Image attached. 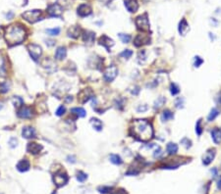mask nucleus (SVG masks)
I'll list each match as a JSON object with an SVG mask.
<instances>
[{
    "label": "nucleus",
    "mask_w": 221,
    "mask_h": 194,
    "mask_svg": "<svg viewBox=\"0 0 221 194\" xmlns=\"http://www.w3.org/2000/svg\"><path fill=\"white\" fill-rule=\"evenodd\" d=\"M130 132L136 139L147 142L153 136V129L151 125L147 120H136L134 121Z\"/></svg>",
    "instance_id": "f257e3e1"
},
{
    "label": "nucleus",
    "mask_w": 221,
    "mask_h": 194,
    "mask_svg": "<svg viewBox=\"0 0 221 194\" xmlns=\"http://www.w3.org/2000/svg\"><path fill=\"white\" fill-rule=\"evenodd\" d=\"M27 32L20 25H11L5 29L4 38L9 46L20 44L26 39Z\"/></svg>",
    "instance_id": "f03ea898"
},
{
    "label": "nucleus",
    "mask_w": 221,
    "mask_h": 194,
    "mask_svg": "<svg viewBox=\"0 0 221 194\" xmlns=\"http://www.w3.org/2000/svg\"><path fill=\"white\" fill-rule=\"evenodd\" d=\"M135 24L137 26V29L139 31L143 32H149V21L148 18L147 14L141 15V16H138L135 20Z\"/></svg>",
    "instance_id": "7ed1b4c3"
},
{
    "label": "nucleus",
    "mask_w": 221,
    "mask_h": 194,
    "mask_svg": "<svg viewBox=\"0 0 221 194\" xmlns=\"http://www.w3.org/2000/svg\"><path fill=\"white\" fill-rule=\"evenodd\" d=\"M22 17L27 22L31 24H35L36 22H37L39 20H40V17H42V11L40 10H30L25 12Z\"/></svg>",
    "instance_id": "20e7f679"
},
{
    "label": "nucleus",
    "mask_w": 221,
    "mask_h": 194,
    "mask_svg": "<svg viewBox=\"0 0 221 194\" xmlns=\"http://www.w3.org/2000/svg\"><path fill=\"white\" fill-rule=\"evenodd\" d=\"M117 74H118V69L116 68V66L110 65L104 70L103 77L107 83H111V81H113L115 80V77H117Z\"/></svg>",
    "instance_id": "39448f33"
},
{
    "label": "nucleus",
    "mask_w": 221,
    "mask_h": 194,
    "mask_svg": "<svg viewBox=\"0 0 221 194\" xmlns=\"http://www.w3.org/2000/svg\"><path fill=\"white\" fill-rule=\"evenodd\" d=\"M69 180V177L67 174L64 171H58L53 176V182L57 187H62L64 186Z\"/></svg>",
    "instance_id": "423d86ee"
},
{
    "label": "nucleus",
    "mask_w": 221,
    "mask_h": 194,
    "mask_svg": "<svg viewBox=\"0 0 221 194\" xmlns=\"http://www.w3.org/2000/svg\"><path fill=\"white\" fill-rule=\"evenodd\" d=\"M28 50H29L30 55L32 56V58L35 61L39 60V57L42 54V47H40L39 45H37V44H33H33H29V45H28Z\"/></svg>",
    "instance_id": "0eeeda50"
},
{
    "label": "nucleus",
    "mask_w": 221,
    "mask_h": 194,
    "mask_svg": "<svg viewBox=\"0 0 221 194\" xmlns=\"http://www.w3.org/2000/svg\"><path fill=\"white\" fill-rule=\"evenodd\" d=\"M92 90L91 88L83 89V90H81L78 94V101L82 104H84L86 102H88L89 100L92 98Z\"/></svg>",
    "instance_id": "6e6552de"
},
{
    "label": "nucleus",
    "mask_w": 221,
    "mask_h": 194,
    "mask_svg": "<svg viewBox=\"0 0 221 194\" xmlns=\"http://www.w3.org/2000/svg\"><path fill=\"white\" fill-rule=\"evenodd\" d=\"M149 43H151V37L145 35H139L134 40V45L136 47H141Z\"/></svg>",
    "instance_id": "1a4fd4ad"
},
{
    "label": "nucleus",
    "mask_w": 221,
    "mask_h": 194,
    "mask_svg": "<svg viewBox=\"0 0 221 194\" xmlns=\"http://www.w3.org/2000/svg\"><path fill=\"white\" fill-rule=\"evenodd\" d=\"M47 12L51 17H60L62 15V8L59 4H52L47 8Z\"/></svg>",
    "instance_id": "9d476101"
},
{
    "label": "nucleus",
    "mask_w": 221,
    "mask_h": 194,
    "mask_svg": "<svg viewBox=\"0 0 221 194\" xmlns=\"http://www.w3.org/2000/svg\"><path fill=\"white\" fill-rule=\"evenodd\" d=\"M18 116L21 119H30L33 117V110L31 107L23 106L18 111Z\"/></svg>",
    "instance_id": "9b49d317"
},
{
    "label": "nucleus",
    "mask_w": 221,
    "mask_h": 194,
    "mask_svg": "<svg viewBox=\"0 0 221 194\" xmlns=\"http://www.w3.org/2000/svg\"><path fill=\"white\" fill-rule=\"evenodd\" d=\"M92 12V7L89 4H82L78 7V15L81 17H87Z\"/></svg>",
    "instance_id": "f8f14e48"
},
{
    "label": "nucleus",
    "mask_w": 221,
    "mask_h": 194,
    "mask_svg": "<svg viewBox=\"0 0 221 194\" xmlns=\"http://www.w3.org/2000/svg\"><path fill=\"white\" fill-rule=\"evenodd\" d=\"M98 43L100 45L104 46L107 49V51H110V48L114 45V41L112 40L110 37H108L107 35H102L98 40Z\"/></svg>",
    "instance_id": "ddd939ff"
},
{
    "label": "nucleus",
    "mask_w": 221,
    "mask_h": 194,
    "mask_svg": "<svg viewBox=\"0 0 221 194\" xmlns=\"http://www.w3.org/2000/svg\"><path fill=\"white\" fill-rule=\"evenodd\" d=\"M22 135L27 139L33 138V137H36V129L32 126H25L22 130Z\"/></svg>",
    "instance_id": "4468645a"
},
{
    "label": "nucleus",
    "mask_w": 221,
    "mask_h": 194,
    "mask_svg": "<svg viewBox=\"0 0 221 194\" xmlns=\"http://www.w3.org/2000/svg\"><path fill=\"white\" fill-rule=\"evenodd\" d=\"M125 7L129 12L135 13L139 9V3L137 0H125Z\"/></svg>",
    "instance_id": "2eb2a0df"
},
{
    "label": "nucleus",
    "mask_w": 221,
    "mask_h": 194,
    "mask_svg": "<svg viewBox=\"0 0 221 194\" xmlns=\"http://www.w3.org/2000/svg\"><path fill=\"white\" fill-rule=\"evenodd\" d=\"M42 145L37 144L36 142L29 143L28 146H27V151L30 152V153H32V154H33V155L39 154V153L42 151Z\"/></svg>",
    "instance_id": "dca6fc26"
},
{
    "label": "nucleus",
    "mask_w": 221,
    "mask_h": 194,
    "mask_svg": "<svg viewBox=\"0 0 221 194\" xmlns=\"http://www.w3.org/2000/svg\"><path fill=\"white\" fill-rule=\"evenodd\" d=\"M189 31H190L189 24L187 23L186 19H182L181 22H180V24H179V32H180V35H186Z\"/></svg>",
    "instance_id": "f3484780"
},
{
    "label": "nucleus",
    "mask_w": 221,
    "mask_h": 194,
    "mask_svg": "<svg viewBox=\"0 0 221 194\" xmlns=\"http://www.w3.org/2000/svg\"><path fill=\"white\" fill-rule=\"evenodd\" d=\"M214 156H215V150L214 149H210V150H208L207 153H205L204 157V164L205 166L209 165L212 161L213 159H214Z\"/></svg>",
    "instance_id": "a211bd4d"
},
{
    "label": "nucleus",
    "mask_w": 221,
    "mask_h": 194,
    "mask_svg": "<svg viewBox=\"0 0 221 194\" xmlns=\"http://www.w3.org/2000/svg\"><path fill=\"white\" fill-rule=\"evenodd\" d=\"M95 39V33L92 32H83V40L86 43H92Z\"/></svg>",
    "instance_id": "6ab92c4d"
},
{
    "label": "nucleus",
    "mask_w": 221,
    "mask_h": 194,
    "mask_svg": "<svg viewBox=\"0 0 221 194\" xmlns=\"http://www.w3.org/2000/svg\"><path fill=\"white\" fill-rule=\"evenodd\" d=\"M81 35V29L78 26H73L68 29V36L72 38H78L79 35Z\"/></svg>",
    "instance_id": "aec40b11"
},
{
    "label": "nucleus",
    "mask_w": 221,
    "mask_h": 194,
    "mask_svg": "<svg viewBox=\"0 0 221 194\" xmlns=\"http://www.w3.org/2000/svg\"><path fill=\"white\" fill-rule=\"evenodd\" d=\"M17 169L20 171H27L30 169V162L27 159L21 160V161L17 164Z\"/></svg>",
    "instance_id": "412c9836"
},
{
    "label": "nucleus",
    "mask_w": 221,
    "mask_h": 194,
    "mask_svg": "<svg viewBox=\"0 0 221 194\" xmlns=\"http://www.w3.org/2000/svg\"><path fill=\"white\" fill-rule=\"evenodd\" d=\"M67 55V50L65 47H58L57 50L55 52V59H57V60H63Z\"/></svg>",
    "instance_id": "4be33fe9"
},
{
    "label": "nucleus",
    "mask_w": 221,
    "mask_h": 194,
    "mask_svg": "<svg viewBox=\"0 0 221 194\" xmlns=\"http://www.w3.org/2000/svg\"><path fill=\"white\" fill-rule=\"evenodd\" d=\"M212 139L215 144H219L221 142V130L219 129H214L211 132Z\"/></svg>",
    "instance_id": "5701e85b"
},
{
    "label": "nucleus",
    "mask_w": 221,
    "mask_h": 194,
    "mask_svg": "<svg viewBox=\"0 0 221 194\" xmlns=\"http://www.w3.org/2000/svg\"><path fill=\"white\" fill-rule=\"evenodd\" d=\"M166 150L169 155H175L176 153L178 152V145L175 143H172V142L168 143L166 146Z\"/></svg>",
    "instance_id": "b1692460"
},
{
    "label": "nucleus",
    "mask_w": 221,
    "mask_h": 194,
    "mask_svg": "<svg viewBox=\"0 0 221 194\" xmlns=\"http://www.w3.org/2000/svg\"><path fill=\"white\" fill-rule=\"evenodd\" d=\"M73 114H75L79 118H84L86 116V110L84 108H81V107H77V108H73L72 110H71Z\"/></svg>",
    "instance_id": "393cba45"
},
{
    "label": "nucleus",
    "mask_w": 221,
    "mask_h": 194,
    "mask_svg": "<svg viewBox=\"0 0 221 194\" xmlns=\"http://www.w3.org/2000/svg\"><path fill=\"white\" fill-rule=\"evenodd\" d=\"M91 124L96 130H98V132H99V130H101L102 123H101V121H100V120H98V119H96V118L91 119Z\"/></svg>",
    "instance_id": "a878e982"
},
{
    "label": "nucleus",
    "mask_w": 221,
    "mask_h": 194,
    "mask_svg": "<svg viewBox=\"0 0 221 194\" xmlns=\"http://www.w3.org/2000/svg\"><path fill=\"white\" fill-rule=\"evenodd\" d=\"M5 74H6L5 58L0 54V77H4Z\"/></svg>",
    "instance_id": "bb28decb"
},
{
    "label": "nucleus",
    "mask_w": 221,
    "mask_h": 194,
    "mask_svg": "<svg viewBox=\"0 0 221 194\" xmlns=\"http://www.w3.org/2000/svg\"><path fill=\"white\" fill-rule=\"evenodd\" d=\"M174 118V115L173 113L170 111V110H165L163 111V113L161 115V120L162 121H169V120H172V119Z\"/></svg>",
    "instance_id": "cd10ccee"
},
{
    "label": "nucleus",
    "mask_w": 221,
    "mask_h": 194,
    "mask_svg": "<svg viewBox=\"0 0 221 194\" xmlns=\"http://www.w3.org/2000/svg\"><path fill=\"white\" fill-rule=\"evenodd\" d=\"M109 159H110V162L113 163L114 165H121L123 163L121 157H120L119 155H116V154H112L109 156Z\"/></svg>",
    "instance_id": "c85d7f7f"
},
{
    "label": "nucleus",
    "mask_w": 221,
    "mask_h": 194,
    "mask_svg": "<svg viewBox=\"0 0 221 194\" xmlns=\"http://www.w3.org/2000/svg\"><path fill=\"white\" fill-rule=\"evenodd\" d=\"M166 102V99L164 98L163 96H160L156 99V101L154 102V109H159L160 107H162L164 105V103Z\"/></svg>",
    "instance_id": "c756f323"
},
{
    "label": "nucleus",
    "mask_w": 221,
    "mask_h": 194,
    "mask_svg": "<svg viewBox=\"0 0 221 194\" xmlns=\"http://www.w3.org/2000/svg\"><path fill=\"white\" fill-rule=\"evenodd\" d=\"M218 114H219V111L217 110L216 108H212L211 111H210V113H209L208 117H207L208 122H212L217 117V116H218Z\"/></svg>",
    "instance_id": "7c9ffc66"
},
{
    "label": "nucleus",
    "mask_w": 221,
    "mask_h": 194,
    "mask_svg": "<svg viewBox=\"0 0 221 194\" xmlns=\"http://www.w3.org/2000/svg\"><path fill=\"white\" fill-rule=\"evenodd\" d=\"M12 103H13V105L16 107V108H19V107H21L22 105H23L24 101H23V99H22L21 97L15 96L14 98L12 99Z\"/></svg>",
    "instance_id": "2f4dec72"
},
{
    "label": "nucleus",
    "mask_w": 221,
    "mask_h": 194,
    "mask_svg": "<svg viewBox=\"0 0 221 194\" xmlns=\"http://www.w3.org/2000/svg\"><path fill=\"white\" fill-rule=\"evenodd\" d=\"M9 88H10V83H8V81H5V83H2L0 84V91L2 93L8 92Z\"/></svg>",
    "instance_id": "473e14b6"
},
{
    "label": "nucleus",
    "mask_w": 221,
    "mask_h": 194,
    "mask_svg": "<svg viewBox=\"0 0 221 194\" xmlns=\"http://www.w3.org/2000/svg\"><path fill=\"white\" fill-rule=\"evenodd\" d=\"M170 92L172 95H176L180 92V88L176 83H171L170 84Z\"/></svg>",
    "instance_id": "72a5a7b5"
},
{
    "label": "nucleus",
    "mask_w": 221,
    "mask_h": 194,
    "mask_svg": "<svg viewBox=\"0 0 221 194\" xmlns=\"http://www.w3.org/2000/svg\"><path fill=\"white\" fill-rule=\"evenodd\" d=\"M132 55H133V51L130 50V49H126V50H124L123 52L120 53V56L123 57V58H125V59L131 58V57H132Z\"/></svg>",
    "instance_id": "f704fd0d"
},
{
    "label": "nucleus",
    "mask_w": 221,
    "mask_h": 194,
    "mask_svg": "<svg viewBox=\"0 0 221 194\" xmlns=\"http://www.w3.org/2000/svg\"><path fill=\"white\" fill-rule=\"evenodd\" d=\"M118 35L120 37V39L122 40L123 43H128V42H130L131 35H124V33H119Z\"/></svg>",
    "instance_id": "c9c22d12"
},
{
    "label": "nucleus",
    "mask_w": 221,
    "mask_h": 194,
    "mask_svg": "<svg viewBox=\"0 0 221 194\" xmlns=\"http://www.w3.org/2000/svg\"><path fill=\"white\" fill-rule=\"evenodd\" d=\"M87 177H88L87 174L83 173V171H79L78 174H77V180L80 182H84L86 180H87Z\"/></svg>",
    "instance_id": "e433bc0d"
},
{
    "label": "nucleus",
    "mask_w": 221,
    "mask_h": 194,
    "mask_svg": "<svg viewBox=\"0 0 221 194\" xmlns=\"http://www.w3.org/2000/svg\"><path fill=\"white\" fill-rule=\"evenodd\" d=\"M201 120L200 119V120L197 122V125H196V132H197V134L198 136L201 135V132H203V129H201Z\"/></svg>",
    "instance_id": "4c0bfd02"
},
{
    "label": "nucleus",
    "mask_w": 221,
    "mask_h": 194,
    "mask_svg": "<svg viewBox=\"0 0 221 194\" xmlns=\"http://www.w3.org/2000/svg\"><path fill=\"white\" fill-rule=\"evenodd\" d=\"M46 32L48 33V35H58L59 32H60V29L59 28L49 29H46Z\"/></svg>",
    "instance_id": "58836bf2"
},
{
    "label": "nucleus",
    "mask_w": 221,
    "mask_h": 194,
    "mask_svg": "<svg viewBox=\"0 0 221 194\" xmlns=\"http://www.w3.org/2000/svg\"><path fill=\"white\" fill-rule=\"evenodd\" d=\"M204 63V60L201 59V57H198V56H197V57H195V63H194V66L196 67V68H198L201 64Z\"/></svg>",
    "instance_id": "ea45409f"
},
{
    "label": "nucleus",
    "mask_w": 221,
    "mask_h": 194,
    "mask_svg": "<svg viewBox=\"0 0 221 194\" xmlns=\"http://www.w3.org/2000/svg\"><path fill=\"white\" fill-rule=\"evenodd\" d=\"M8 143H9V146L11 148H15V147H17V145H18V140L15 138V137H12V138L9 139Z\"/></svg>",
    "instance_id": "a19ab883"
},
{
    "label": "nucleus",
    "mask_w": 221,
    "mask_h": 194,
    "mask_svg": "<svg viewBox=\"0 0 221 194\" xmlns=\"http://www.w3.org/2000/svg\"><path fill=\"white\" fill-rule=\"evenodd\" d=\"M183 104H184V99H183V98H181V97H179V98L176 99L175 105H176V107L178 108V109H180V108H182V107H183Z\"/></svg>",
    "instance_id": "79ce46f5"
},
{
    "label": "nucleus",
    "mask_w": 221,
    "mask_h": 194,
    "mask_svg": "<svg viewBox=\"0 0 221 194\" xmlns=\"http://www.w3.org/2000/svg\"><path fill=\"white\" fill-rule=\"evenodd\" d=\"M111 189H112V187H110V186H102V187H99V188H98L99 192H100V193H103V194L108 193Z\"/></svg>",
    "instance_id": "37998d69"
},
{
    "label": "nucleus",
    "mask_w": 221,
    "mask_h": 194,
    "mask_svg": "<svg viewBox=\"0 0 221 194\" xmlns=\"http://www.w3.org/2000/svg\"><path fill=\"white\" fill-rule=\"evenodd\" d=\"M65 111H66V109H65L64 106H60L58 109H57V111H56V115L60 117V116H62L63 114L65 113Z\"/></svg>",
    "instance_id": "c03bdc74"
},
{
    "label": "nucleus",
    "mask_w": 221,
    "mask_h": 194,
    "mask_svg": "<svg viewBox=\"0 0 221 194\" xmlns=\"http://www.w3.org/2000/svg\"><path fill=\"white\" fill-rule=\"evenodd\" d=\"M163 154V152H162V150H161V148H157L156 150H155V152L153 153V157L154 158H158V157H160V156H161Z\"/></svg>",
    "instance_id": "a18cd8bd"
},
{
    "label": "nucleus",
    "mask_w": 221,
    "mask_h": 194,
    "mask_svg": "<svg viewBox=\"0 0 221 194\" xmlns=\"http://www.w3.org/2000/svg\"><path fill=\"white\" fill-rule=\"evenodd\" d=\"M148 109V105H140L138 108H137V111L138 112H145Z\"/></svg>",
    "instance_id": "49530a36"
},
{
    "label": "nucleus",
    "mask_w": 221,
    "mask_h": 194,
    "mask_svg": "<svg viewBox=\"0 0 221 194\" xmlns=\"http://www.w3.org/2000/svg\"><path fill=\"white\" fill-rule=\"evenodd\" d=\"M112 194H126V192L124 191V190H119V191H115L114 193Z\"/></svg>",
    "instance_id": "de8ad7c7"
},
{
    "label": "nucleus",
    "mask_w": 221,
    "mask_h": 194,
    "mask_svg": "<svg viewBox=\"0 0 221 194\" xmlns=\"http://www.w3.org/2000/svg\"><path fill=\"white\" fill-rule=\"evenodd\" d=\"M217 187H218V189L221 190V177L218 180V181H217Z\"/></svg>",
    "instance_id": "09e8293b"
},
{
    "label": "nucleus",
    "mask_w": 221,
    "mask_h": 194,
    "mask_svg": "<svg viewBox=\"0 0 221 194\" xmlns=\"http://www.w3.org/2000/svg\"><path fill=\"white\" fill-rule=\"evenodd\" d=\"M2 108H3V103H1V102H0V110H1Z\"/></svg>",
    "instance_id": "8fccbe9b"
},
{
    "label": "nucleus",
    "mask_w": 221,
    "mask_h": 194,
    "mask_svg": "<svg viewBox=\"0 0 221 194\" xmlns=\"http://www.w3.org/2000/svg\"><path fill=\"white\" fill-rule=\"evenodd\" d=\"M218 102H219V103H221V94H220L219 98H218Z\"/></svg>",
    "instance_id": "3c124183"
},
{
    "label": "nucleus",
    "mask_w": 221,
    "mask_h": 194,
    "mask_svg": "<svg viewBox=\"0 0 221 194\" xmlns=\"http://www.w3.org/2000/svg\"><path fill=\"white\" fill-rule=\"evenodd\" d=\"M52 194H56V192H55V191H54V192H53V193H52Z\"/></svg>",
    "instance_id": "603ef678"
}]
</instances>
